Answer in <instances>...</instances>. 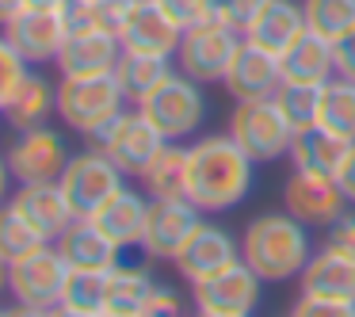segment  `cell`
<instances>
[{"instance_id":"obj_1","label":"cell","mask_w":355,"mask_h":317,"mask_svg":"<svg viewBox=\"0 0 355 317\" xmlns=\"http://www.w3.org/2000/svg\"><path fill=\"white\" fill-rule=\"evenodd\" d=\"M252 157L225 134H207L187 149V199L199 210H230L252 187Z\"/></svg>"},{"instance_id":"obj_2","label":"cell","mask_w":355,"mask_h":317,"mask_svg":"<svg viewBox=\"0 0 355 317\" xmlns=\"http://www.w3.org/2000/svg\"><path fill=\"white\" fill-rule=\"evenodd\" d=\"M309 256H313V245H309L306 222H298L291 210L252 218L241 237V260L268 283L298 279Z\"/></svg>"},{"instance_id":"obj_3","label":"cell","mask_w":355,"mask_h":317,"mask_svg":"<svg viewBox=\"0 0 355 317\" xmlns=\"http://www.w3.org/2000/svg\"><path fill=\"white\" fill-rule=\"evenodd\" d=\"M230 138L260 164V161H279V157L291 153L294 126L286 123V115L275 103V96L237 100V108H233V115H230Z\"/></svg>"},{"instance_id":"obj_4","label":"cell","mask_w":355,"mask_h":317,"mask_svg":"<svg viewBox=\"0 0 355 317\" xmlns=\"http://www.w3.org/2000/svg\"><path fill=\"white\" fill-rule=\"evenodd\" d=\"M138 111L161 130L164 142H180L199 130L202 115H207V100L199 92V80H191L187 73H172L149 96H141Z\"/></svg>"},{"instance_id":"obj_5","label":"cell","mask_w":355,"mask_h":317,"mask_svg":"<svg viewBox=\"0 0 355 317\" xmlns=\"http://www.w3.org/2000/svg\"><path fill=\"white\" fill-rule=\"evenodd\" d=\"M241 42H245V35L233 31L222 19L184 27V39L176 46V65L199 85H214V80H225V69L241 50Z\"/></svg>"},{"instance_id":"obj_6","label":"cell","mask_w":355,"mask_h":317,"mask_svg":"<svg viewBox=\"0 0 355 317\" xmlns=\"http://www.w3.org/2000/svg\"><path fill=\"white\" fill-rule=\"evenodd\" d=\"M126 103V92L119 85L115 73H100V77H62L58 85V115L65 126L88 134L100 126L103 119L119 115Z\"/></svg>"},{"instance_id":"obj_7","label":"cell","mask_w":355,"mask_h":317,"mask_svg":"<svg viewBox=\"0 0 355 317\" xmlns=\"http://www.w3.org/2000/svg\"><path fill=\"white\" fill-rule=\"evenodd\" d=\"M58 184L65 187V195H69L73 210H77L80 218H92L103 203L115 199L126 187V172L119 169L103 149H85V153L69 157V164H65Z\"/></svg>"},{"instance_id":"obj_8","label":"cell","mask_w":355,"mask_h":317,"mask_svg":"<svg viewBox=\"0 0 355 317\" xmlns=\"http://www.w3.org/2000/svg\"><path fill=\"white\" fill-rule=\"evenodd\" d=\"M69 260L58 252V245H39L31 256L12 264L8 291L24 306H42L54 309L65 302V286H69Z\"/></svg>"},{"instance_id":"obj_9","label":"cell","mask_w":355,"mask_h":317,"mask_svg":"<svg viewBox=\"0 0 355 317\" xmlns=\"http://www.w3.org/2000/svg\"><path fill=\"white\" fill-rule=\"evenodd\" d=\"M202 210L191 199H149L146 230H141V252L153 260H176L180 248L191 241V233L202 225Z\"/></svg>"},{"instance_id":"obj_10","label":"cell","mask_w":355,"mask_h":317,"mask_svg":"<svg viewBox=\"0 0 355 317\" xmlns=\"http://www.w3.org/2000/svg\"><path fill=\"white\" fill-rule=\"evenodd\" d=\"M65 164H69V146L58 130L50 126H35V130H19V138L8 149V169L19 184H46V180H62Z\"/></svg>"},{"instance_id":"obj_11","label":"cell","mask_w":355,"mask_h":317,"mask_svg":"<svg viewBox=\"0 0 355 317\" xmlns=\"http://www.w3.org/2000/svg\"><path fill=\"white\" fill-rule=\"evenodd\" d=\"M4 39L27 65H46L58 62L65 39H69V27H65L62 8H24L4 27Z\"/></svg>"},{"instance_id":"obj_12","label":"cell","mask_w":355,"mask_h":317,"mask_svg":"<svg viewBox=\"0 0 355 317\" xmlns=\"http://www.w3.org/2000/svg\"><path fill=\"white\" fill-rule=\"evenodd\" d=\"M283 207L291 210L298 222L306 225H324L329 230L340 214H344L347 199L340 191V184L332 176H313V172H291V180L283 184Z\"/></svg>"},{"instance_id":"obj_13","label":"cell","mask_w":355,"mask_h":317,"mask_svg":"<svg viewBox=\"0 0 355 317\" xmlns=\"http://www.w3.org/2000/svg\"><path fill=\"white\" fill-rule=\"evenodd\" d=\"M260 283L263 279L256 275L245 260H237V264H230V268L191 283L195 306L214 309V314H252L256 302H260Z\"/></svg>"},{"instance_id":"obj_14","label":"cell","mask_w":355,"mask_h":317,"mask_svg":"<svg viewBox=\"0 0 355 317\" xmlns=\"http://www.w3.org/2000/svg\"><path fill=\"white\" fill-rule=\"evenodd\" d=\"M222 85L233 100H263V96H275L283 88V62H279V54H271V50H263V46L245 39L241 50L233 54Z\"/></svg>"},{"instance_id":"obj_15","label":"cell","mask_w":355,"mask_h":317,"mask_svg":"<svg viewBox=\"0 0 355 317\" xmlns=\"http://www.w3.org/2000/svg\"><path fill=\"white\" fill-rule=\"evenodd\" d=\"M12 207L35 225L46 245H54L73 222H77V210H73L69 195L58 180H46V184H19V191L12 195Z\"/></svg>"},{"instance_id":"obj_16","label":"cell","mask_w":355,"mask_h":317,"mask_svg":"<svg viewBox=\"0 0 355 317\" xmlns=\"http://www.w3.org/2000/svg\"><path fill=\"white\" fill-rule=\"evenodd\" d=\"M355 142L340 138L336 130H329L324 123H309L302 130H294V142H291V164L298 172H313V176H340V169L347 164Z\"/></svg>"},{"instance_id":"obj_17","label":"cell","mask_w":355,"mask_h":317,"mask_svg":"<svg viewBox=\"0 0 355 317\" xmlns=\"http://www.w3.org/2000/svg\"><path fill=\"white\" fill-rule=\"evenodd\" d=\"M161 146H164L161 130L134 108V111H123V119H119V126H115V134H111V142H107L103 153H107L126 176L141 180V172H146L149 161L161 153Z\"/></svg>"},{"instance_id":"obj_18","label":"cell","mask_w":355,"mask_h":317,"mask_svg":"<svg viewBox=\"0 0 355 317\" xmlns=\"http://www.w3.org/2000/svg\"><path fill=\"white\" fill-rule=\"evenodd\" d=\"M237 260H241V245L230 237V230L202 222L199 230L191 233V241L180 248V256L172 264L180 268V275H184L187 283H199V279L214 275V271L230 268V264H237Z\"/></svg>"},{"instance_id":"obj_19","label":"cell","mask_w":355,"mask_h":317,"mask_svg":"<svg viewBox=\"0 0 355 317\" xmlns=\"http://www.w3.org/2000/svg\"><path fill=\"white\" fill-rule=\"evenodd\" d=\"M119 58H123V42L107 31H69L62 54H58V69L62 77H100V73H115Z\"/></svg>"},{"instance_id":"obj_20","label":"cell","mask_w":355,"mask_h":317,"mask_svg":"<svg viewBox=\"0 0 355 317\" xmlns=\"http://www.w3.org/2000/svg\"><path fill=\"white\" fill-rule=\"evenodd\" d=\"M180 39H184V27L168 16V12L157 4V0H134V12L126 19L123 35V50H146V54H176Z\"/></svg>"},{"instance_id":"obj_21","label":"cell","mask_w":355,"mask_h":317,"mask_svg":"<svg viewBox=\"0 0 355 317\" xmlns=\"http://www.w3.org/2000/svg\"><path fill=\"white\" fill-rule=\"evenodd\" d=\"M58 252L69 260V268H115L123 260V245L111 241L107 233L96 225V218H80L54 241Z\"/></svg>"},{"instance_id":"obj_22","label":"cell","mask_w":355,"mask_h":317,"mask_svg":"<svg viewBox=\"0 0 355 317\" xmlns=\"http://www.w3.org/2000/svg\"><path fill=\"white\" fill-rule=\"evenodd\" d=\"M302 35H306V12H302V4H294V0H268L263 12L248 24L245 39L283 58Z\"/></svg>"},{"instance_id":"obj_23","label":"cell","mask_w":355,"mask_h":317,"mask_svg":"<svg viewBox=\"0 0 355 317\" xmlns=\"http://www.w3.org/2000/svg\"><path fill=\"white\" fill-rule=\"evenodd\" d=\"M306 294H324V298H344L355 302V256L336 252V248H317L309 264L298 275Z\"/></svg>"},{"instance_id":"obj_24","label":"cell","mask_w":355,"mask_h":317,"mask_svg":"<svg viewBox=\"0 0 355 317\" xmlns=\"http://www.w3.org/2000/svg\"><path fill=\"white\" fill-rule=\"evenodd\" d=\"M279 62H283V80H294V85H329L336 77V50L313 31L302 35Z\"/></svg>"},{"instance_id":"obj_25","label":"cell","mask_w":355,"mask_h":317,"mask_svg":"<svg viewBox=\"0 0 355 317\" xmlns=\"http://www.w3.org/2000/svg\"><path fill=\"white\" fill-rule=\"evenodd\" d=\"M146 214H149V199L134 187H123L115 199H107L96 210V225L107 233L111 241H119L123 248L141 245V230H146Z\"/></svg>"},{"instance_id":"obj_26","label":"cell","mask_w":355,"mask_h":317,"mask_svg":"<svg viewBox=\"0 0 355 317\" xmlns=\"http://www.w3.org/2000/svg\"><path fill=\"white\" fill-rule=\"evenodd\" d=\"M58 111V88L50 85L39 73H27L24 85L16 88V96L8 100V108L0 115L8 119V126L16 130H35V126H46V119Z\"/></svg>"},{"instance_id":"obj_27","label":"cell","mask_w":355,"mask_h":317,"mask_svg":"<svg viewBox=\"0 0 355 317\" xmlns=\"http://www.w3.org/2000/svg\"><path fill=\"white\" fill-rule=\"evenodd\" d=\"M172 73L176 69H172L168 54H146V50H123V58H119V65H115L119 85H123L126 100H134V103H138L141 96H149L164 77H172Z\"/></svg>"},{"instance_id":"obj_28","label":"cell","mask_w":355,"mask_h":317,"mask_svg":"<svg viewBox=\"0 0 355 317\" xmlns=\"http://www.w3.org/2000/svg\"><path fill=\"white\" fill-rule=\"evenodd\" d=\"M149 199H187V149L180 142H164L161 153L141 172Z\"/></svg>"},{"instance_id":"obj_29","label":"cell","mask_w":355,"mask_h":317,"mask_svg":"<svg viewBox=\"0 0 355 317\" xmlns=\"http://www.w3.org/2000/svg\"><path fill=\"white\" fill-rule=\"evenodd\" d=\"M149 291H153V275H149L146 264H130L119 260L111 268V286H107V309L119 314H141Z\"/></svg>"},{"instance_id":"obj_30","label":"cell","mask_w":355,"mask_h":317,"mask_svg":"<svg viewBox=\"0 0 355 317\" xmlns=\"http://www.w3.org/2000/svg\"><path fill=\"white\" fill-rule=\"evenodd\" d=\"M317 123H324L329 130H336L340 138L355 142V80L332 77L329 85H324V100H321Z\"/></svg>"},{"instance_id":"obj_31","label":"cell","mask_w":355,"mask_h":317,"mask_svg":"<svg viewBox=\"0 0 355 317\" xmlns=\"http://www.w3.org/2000/svg\"><path fill=\"white\" fill-rule=\"evenodd\" d=\"M306 12V31L336 42L355 27V0H302Z\"/></svg>"},{"instance_id":"obj_32","label":"cell","mask_w":355,"mask_h":317,"mask_svg":"<svg viewBox=\"0 0 355 317\" xmlns=\"http://www.w3.org/2000/svg\"><path fill=\"white\" fill-rule=\"evenodd\" d=\"M39 245H46V241L35 233V225L27 222L12 203H4V207H0V256L8 264H16V260H24V256H31Z\"/></svg>"},{"instance_id":"obj_33","label":"cell","mask_w":355,"mask_h":317,"mask_svg":"<svg viewBox=\"0 0 355 317\" xmlns=\"http://www.w3.org/2000/svg\"><path fill=\"white\" fill-rule=\"evenodd\" d=\"M107 286H111V268H73L69 286H65V302L77 309L103 314L107 309Z\"/></svg>"},{"instance_id":"obj_34","label":"cell","mask_w":355,"mask_h":317,"mask_svg":"<svg viewBox=\"0 0 355 317\" xmlns=\"http://www.w3.org/2000/svg\"><path fill=\"white\" fill-rule=\"evenodd\" d=\"M321 100H324V85H294V80H283V88L275 92V103L283 108L286 123H291L294 130L317 123Z\"/></svg>"},{"instance_id":"obj_35","label":"cell","mask_w":355,"mask_h":317,"mask_svg":"<svg viewBox=\"0 0 355 317\" xmlns=\"http://www.w3.org/2000/svg\"><path fill=\"white\" fill-rule=\"evenodd\" d=\"M85 8H88V24L96 31H107L119 39L126 19H130V12H134V0H85Z\"/></svg>"},{"instance_id":"obj_36","label":"cell","mask_w":355,"mask_h":317,"mask_svg":"<svg viewBox=\"0 0 355 317\" xmlns=\"http://www.w3.org/2000/svg\"><path fill=\"white\" fill-rule=\"evenodd\" d=\"M31 73V65L12 50V42L0 35V111L8 108V100L16 96V88L24 85V77Z\"/></svg>"},{"instance_id":"obj_37","label":"cell","mask_w":355,"mask_h":317,"mask_svg":"<svg viewBox=\"0 0 355 317\" xmlns=\"http://www.w3.org/2000/svg\"><path fill=\"white\" fill-rule=\"evenodd\" d=\"M291 317H355V302L324 298V294H306L291 306Z\"/></svg>"},{"instance_id":"obj_38","label":"cell","mask_w":355,"mask_h":317,"mask_svg":"<svg viewBox=\"0 0 355 317\" xmlns=\"http://www.w3.org/2000/svg\"><path fill=\"white\" fill-rule=\"evenodd\" d=\"M263 4H268V0H214V19H222L233 31L245 35L248 24L263 12Z\"/></svg>"},{"instance_id":"obj_39","label":"cell","mask_w":355,"mask_h":317,"mask_svg":"<svg viewBox=\"0 0 355 317\" xmlns=\"http://www.w3.org/2000/svg\"><path fill=\"white\" fill-rule=\"evenodd\" d=\"M180 27H195L214 19V0H157Z\"/></svg>"},{"instance_id":"obj_40","label":"cell","mask_w":355,"mask_h":317,"mask_svg":"<svg viewBox=\"0 0 355 317\" xmlns=\"http://www.w3.org/2000/svg\"><path fill=\"white\" fill-rule=\"evenodd\" d=\"M141 317H184V298H180L172 286L153 283L146 306H141Z\"/></svg>"},{"instance_id":"obj_41","label":"cell","mask_w":355,"mask_h":317,"mask_svg":"<svg viewBox=\"0 0 355 317\" xmlns=\"http://www.w3.org/2000/svg\"><path fill=\"white\" fill-rule=\"evenodd\" d=\"M324 245L329 248H336V252H347V256H355V214H340L336 222L329 225V233H324Z\"/></svg>"},{"instance_id":"obj_42","label":"cell","mask_w":355,"mask_h":317,"mask_svg":"<svg viewBox=\"0 0 355 317\" xmlns=\"http://www.w3.org/2000/svg\"><path fill=\"white\" fill-rule=\"evenodd\" d=\"M332 50H336V77L355 80V27L347 35H340V39L332 42Z\"/></svg>"},{"instance_id":"obj_43","label":"cell","mask_w":355,"mask_h":317,"mask_svg":"<svg viewBox=\"0 0 355 317\" xmlns=\"http://www.w3.org/2000/svg\"><path fill=\"white\" fill-rule=\"evenodd\" d=\"M336 184H340V191H344V199L355 207V149H352V157H347V164L340 169Z\"/></svg>"},{"instance_id":"obj_44","label":"cell","mask_w":355,"mask_h":317,"mask_svg":"<svg viewBox=\"0 0 355 317\" xmlns=\"http://www.w3.org/2000/svg\"><path fill=\"white\" fill-rule=\"evenodd\" d=\"M24 8H27V0H0V27H8Z\"/></svg>"},{"instance_id":"obj_45","label":"cell","mask_w":355,"mask_h":317,"mask_svg":"<svg viewBox=\"0 0 355 317\" xmlns=\"http://www.w3.org/2000/svg\"><path fill=\"white\" fill-rule=\"evenodd\" d=\"M12 169H8V157H0V207L8 203V187H12Z\"/></svg>"},{"instance_id":"obj_46","label":"cell","mask_w":355,"mask_h":317,"mask_svg":"<svg viewBox=\"0 0 355 317\" xmlns=\"http://www.w3.org/2000/svg\"><path fill=\"white\" fill-rule=\"evenodd\" d=\"M8 317H54V309H42V306H24V302H16V309H8Z\"/></svg>"},{"instance_id":"obj_47","label":"cell","mask_w":355,"mask_h":317,"mask_svg":"<svg viewBox=\"0 0 355 317\" xmlns=\"http://www.w3.org/2000/svg\"><path fill=\"white\" fill-rule=\"evenodd\" d=\"M54 317H100V314H92V309H77V306H69V302H62V306H54Z\"/></svg>"},{"instance_id":"obj_48","label":"cell","mask_w":355,"mask_h":317,"mask_svg":"<svg viewBox=\"0 0 355 317\" xmlns=\"http://www.w3.org/2000/svg\"><path fill=\"white\" fill-rule=\"evenodd\" d=\"M69 0H27V8H65Z\"/></svg>"},{"instance_id":"obj_49","label":"cell","mask_w":355,"mask_h":317,"mask_svg":"<svg viewBox=\"0 0 355 317\" xmlns=\"http://www.w3.org/2000/svg\"><path fill=\"white\" fill-rule=\"evenodd\" d=\"M8 279H12V264L0 256V291H8Z\"/></svg>"},{"instance_id":"obj_50","label":"cell","mask_w":355,"mask_h":317,"mask_svg":"<svg viewBox=\"0 0 355 317\" xmlns=\"http://www.w3.org/2000/svg\"><path fill=\"white\" fill-rule=\"evenodd\" d=\"M195 317H252V314H214V309H199Z\"/></svg>"},{"instance_id":"obj_51","label":"cell","mask_w":355,"mask_h":317,"mask_svg":"<svg viewBox=\"0 0 355 317\" xmlns=\"http://www.w3.org/2000/svg\"><path fill=\"white\" fill-rule=\"evenodd\" d=\"M100 317H141V314H119V309H103Z\"/></svg>"},{"instance_id":"obj_52","label":"cell","mask_w":355,"mask_h":317,"mask_svg":"<svg viewBox=\"0 0 355 317\" xmlns=\"http://www.w3.org/2000/svg\"><path fill=\"white\" fill-rule=\"evenodd\" d=\"M0 317H8V309H0Z\"/></svg>"},{"instance_id":"obj_53","label":"cell","mask_w":355,"mask_h":317,"mask_svg":"<svg viewBox=\"0 0 355 317\" xmlns=\"http://www.w3.org/2000/svg\"><path fill=\"white\" fill-rule=\"evenodd\" d=\"M286 317H291V314H286Z\"/></svg>"}]
</instances>
